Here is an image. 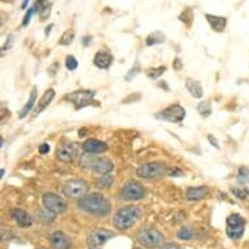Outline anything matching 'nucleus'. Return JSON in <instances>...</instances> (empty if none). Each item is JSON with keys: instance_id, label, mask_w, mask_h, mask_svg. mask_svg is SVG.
<instances>
[{"instance_id": "obj_18", "label": "nucleus", "mask_w": 249, "mask_h": 249, "mask_svg": "<svg viewBox=\"0 0 249 249\" xmlns=\"http://www.w3.org/2000/svg\"><path fill=\"white\" fill-rule=\"evenodd\" d=\"M12 218L17 222V225L20 227H30L33 225V218L29 215L28 213L22 209H15L12 210Z\"/></svg>"}, {"instance_id": "obj_39", "label": "nucleus", "mask_w": 249, "mask_h": 249, "mask_svg": "<svg viewBox=\"0 0 249 249\" xmlns=\"http://www.w3.org/2000/svg\"><path fill=\"white\" fill-rule=\"evenodd\" d=\"M160 249H180V247L175 243H168V244H164Z\"/></svg>"}, {"instance_id": "obj_6", "label": "nucleus", "mask_w": 249, "mask_h": 249, "mask_svg": "<svg viewBox=\"0 0 249 249\" xmlns=\"http://www.w3.org/2000/svg\"><path fill=\"white\" fill-rule=\"evenodd\" d=\"M122 197L127 201L142 200L146 197V189L143 188L142 184H140L136 180H129L124 184L122 189Z\"/></svg>"}, {"instance_id": "obj_28", "label": "nucleus", "mask_w": 249, "mask_h": 249, "mask_svg": "<svg viewBox=\"0 0 249 249\" xmlns=\"http://www.w3.org/2000/svg\"><path fill=\"white\" fill-rule=\"evenodd\" d=\"M197 110H198V112H200V115L202 118H208L209 115L212 114V106H210V103L209 102L198 103Z\"/></svg>"}, {"instance_id": "obj_1", "label": "nucleus", "mask_w": 249, "mask_h": 249, "mask_svg": "<svg viewBox=\"0 0 249 249\" xmlns=\"http://www.w3.org/2000/svg\"><path fill=\"white\" fill-rule=\"evenodd\" d=\"M77 206L84 212L97 216H105L111 212L110 201L99 193H91L80 198Z\"/></svg>"}, {"instance_id": "obj_25", "label": "nucleus", "mask_w": 249, "mask_h": 249, "mask_svg": "<svg viewBox=\"0 0 249 249\" xmlns=\"http://www.w3.org/2000/svg\"><path fill=\"white\" fill-rule=\"evenodd\" d=\"M74 36H76L74 30H72V29H70V30H66V32L63 33V36L60 37V39H59V45H61V46L71 45V43L74 41Z\"/></svg>"}, {"instance_id": "obj_35", "label": "nucleus", "mask_w": 249, "mask_h": 249, "mask_svg": "<svg viewBox=\"0 0 249 249\" xmlns=\"http://www.w3.org/2000/svg\"><path fill=\"white\" fill-rule=\"evenodd\" d=\"M167 175L175 178V176H183V171L179 170V168H168L167 170Z\"/></svg>"}, {"instance_id": "obj_30", "label": "nucleus", "mask_w": 249, "mask_h": 249, "mask_svg": "<svg viewBox=\"0 0 249 249\" xmlns=\"http://www.w3.org/2000/svg\"><path fill=\"white\" fill-rule=\"evenodd\" d=\"M178 237L181 240H191L193 237V231L189 227H184L178 232Z\"/></svg>"}, {"instance_id": "obj_15", "label": "nucleus", "mask_w": 249, "mask_h": 249, "mask_svg": "<svg viewBox=\"0 0 249 249\" xmlns=\"http://www.w3.org/2000/svg\"><path fill=\"white\" fill-rule=\"evenodd\" d=\"M210 189L206 185H200V187H189L187 191V200L188 201H200L204 200L209 196Z\"/></svg>"}, {"instance_id": "obj_31", "label": "nucleus", "mask_w": 249, "mask_h": 249, "mask_svg": "<svg viewBox=\"0 0 249 249\" xmlns=\"http://www.w3.org/2000/svg\"><path fill=\"white\" fill-rule=\"evenodd\" d=\"M66 67L68 71L77 70L78 63L77 60H76V57L72 56V55H68V56L66 57Z\"/></svg>"}, {"instance_id": "obj_36", "label": "nucleus", "mask_w": 249, "mask_h": 249, "mask_svg": "<svg viewBox=\"0 0 249 249\" xmlns=\"http://www.w3.org/2000/svg\"><path fill=\"white\" fill-rule=\"evenodd\" d=\"M232 192L236 195L239 198H241V200H244L245 197H247V191H240V189H232Z\"/></svg>"}, {"instance_id": "obj_32", "label": "nucleus", "mask_w": 249, "mask_h": 249, "mask_svg": "<svg viewBox=\"0 0 249 249\" xmlns=\"http://www.w3.org/2000/svg\"><path fill=\"white\" fill-rule=\"evenodd\" d=\"M36 11H37V8H36V7L29 8V11L26 12V15H25V17H24V21H22V26H28L29 22H30V20H32V17H33V15L36 13Z\"/></svg>"}, {"instance_id": "obj_33", "label": "nucleus", "mask_w": 249, "mask_h": 249, "mask_svg": "<svg viewBox=\"0 0 249 249\" xmlns=\"http://www.w3.org/2000/svg\"><path fill=\"white\" fill-rule=\"evenodd\" d=\"M50 15H51V5L47 4L46 7H43V8L39 11V17H41L42 21H46L47 18L50 17Z\"/></svg>"}, {"instance_id": "obj_21", "label": "nucleus", "mask_w": 249, "mask_h": 249, "mask_svg": "<svg viewBox=\"0 0 249 249\" xmlns=\"http://www.w3.org/2000/svg\"><path fill=\"white\" fill-rule=\"evenodd\" d=\"M53 97H55V90H53V89L46 90V93L43 94V97L41 98L39 103H38L37 108L34 110V116H37V115L41 114L42 111L45 110L46 107L49 106L50 103H51V101L53 99Z\"/></svg>"}, {"instance_id": "obj_23", "label": "nucleus", "mask_w": 249, "mask_h": 249, "mask_svg": "<svg viewBox=\"0 0 249 249\" xmlns=\"http://www.w3.org/2000/svg\"><path fill=\"white\" fill-rule=\"evenodd\" d=\"M166 41V36H164L162 32H154V33L149 34L146 37V45L147 46H154L160 45V43H163Z\"/></svg>"}, {"instance_id": "obj_4", "label": "nucleus", "mask_w": 249, "mask_h": 249, "mask_svg": "<svg viewBox=\"0 0 249 249\" xmlns=\"http://www.w3.org/2000/svg\"><path fill=\"white\" fill-rule=\"evenodd\" d=\"M168 168L166 167V164L160 163V162H150V163L141 164L137 168V176L142 178V179H155L160 176L167 174Z\"/></svg>"}, {"instance_id": "obj_5", "label": "nucleus", "mask_w": 249, "mask_h": 249, "mask_svg": "<svg viewBox=\"0 0 249 249\" xmlns=\"http://www.w3.org/2000/svg\"><path fill=\"white\" fill-rule=\"evenodd\" d=\"M245 230L244 218L237 214H232L227 218L226 221V233L230 239L232 240H239Z\"/></svg>"}, {"instance_id": "obj_10", "label": "nucleus", "mask_w": 249, "mask_h": 249, "mask_svg": "<svg viewBox=\"0 0 249 249\" xmlns=\"http://www.w3.org/2000/svg\"><path fill=\"white\" fill-rule=\"evenodd\" d=\"M185 118V110L180 105H171L167 108H164L163 111H160L157 114V119L160 120H164V122L171 123H180L183 122Z\"/></svg>"}, {"instance_id": "obj_41", "label": "nucleus", "mask_w": 249, "mask_h": 249, "mask_svg": "<svg viewBox=\"0 0 249 249\" xmlns=\"http://www.w3.org/2000/svg\"><path fill=\"white\" fill-rule=\"evenodd\" d=\"M181 67H183L181 60H180V59H175V60H174V68H175L176 71H180L181 70Z\"/></svg>"}, {"instance_id": "obj_12", "label": "nucleus", "mask_w": 249, "mask_h": 249, "mask_svg": "<svg viewBox=\"0 0 249 249\" xmlns=\"http://www.w3.org/2000/svg\"><path fill=\"white\" fill-rule=\"evenodd\" d=\"M76 153H77L76 145L72 142H66L61 143L60 146L57 147L56 157L57 160H61V162H72Z\"/></svg>"}, {"instance_id": "obj_19", "label": "nucleus", "mask_w": 249, "mask_h": 249, "mask_svg": "<svg viewBox=\"0 0 249 249\" xmlns=\"http://www.w3.org/2000/svg\"><path fill=\"white\" fill-rule=\"evenodd\" d=\"M112 60H114L112 55L108 53H105V51H99V53H95L94 56V64L101 70H108L111 64H112Z\"/></svg>"}, {"instance_id": "obj_3", "label": "nucleus", "mask_w": 249, "mask_h": 249, "mask_svg": "<svg viewBox=\"0 0 249 249\" xmlns=\"http://www.w3.org/2000/svg\"><path fill=\"white\" fill-rule=\"evenodd\" d=\"M137 241L146 248H157V247L163 244L164 236L158 230L146 229L140 231L139 235H137Z\"/></svg>"}, {"instance_id": "obj_16", "label": "nucleus", "mask_w": 249, "mask_h": 249, "mask_svg": "<svg viewBox=\"0 0 249 249\" xmlns=\"http://www.w3.org/2000/svg\"><path fill=\"white\" fill-rule=\"evenodd\" d=\"M84 150L85 153H90V154H99V153H105L107 150V145L99 140L89 139L84 142Z\"/></svg>"}, {"instance_id": "obj_34", "label": "nucleus", "mask_w": 249, "mask_h": 249, "mask_svg": "<svg viewBox=\"0 0 249 249\" xmlns=\"http://www.w3.org/2000/svg\"><path fill=\"white\" fill-rule=\"evenodd\" d=\"M139 72H140V66H139V63H136V66L133 67L131 71H129V73H128L127 77H125L127 78V81H131L132 77H135L136 74L139 73Z\"/></svg>"}, {"instance_id": "obj_45", "label": "nucleus", "mask_w": 249, "mask_h": 249, "mask_svg": "<svg viewBox=\"0 0 249 249\" xmlns=\"http://www.w3.org/2000/svg\"><path fill=\"white\" fill-rule=\"evenodd\" d=\"M51 29H53V25H49V26H47V28H46V36H49V33L50 32H51Z\"/></svg>"}, {"instance_id": "obj_43", "label": "nucleus", "mask_w": 249, "mask_h": 249, "mask_svg": "<svg viewBox=\"0 0 249 249\" xmlns=\"http://www.w3.org/2000/svg\"><path fill=\"white\" fill-rule=\"evenodd\" d=\"M158 85L162 88V89H166V90H170V88L167 86V84H166V81H160L158 82Z\"/></svg>"}, {"instance_id": "obj_37", "label": "nucleus", "mask_w": 249, "mask_h": 249, "mask_svg": "<svg viewBox=\"0 0 249 249\" xmlns=\"http://www.w3.org/2000/svg\"><path fill=\"white\" fill-rule=\"evenodd\" d=\"M208 140H209V142L212 143L213 146L216 147V149H219V143H218V140H216L215 137H214V136L209 135L208 136Z\"/></svg>"}, {"instance_id": "obj_17", "label": "nucleus", "mask_w": 249, "mask_h": 249, "mask_svg": "<svg viewBox=\"0 0 249 249\" xmlns=\"http://www.w3.org/2000/svg\"><path fill=\"white\" fill-rule=\"evenodd\" d=\"M205 18L208 20L209 25L212 26V29L214 32H218V33H222L223 30L227 26V18L222 16H215V15H210V13H206L205 15Z\"/></svg>"}, {"instance_id": "obj_22", "label": "nucleus", "mask_w": 249, "mask_h": 249, "mask_svg": "<svg viewBox=\"0 0 249 249\" xmlns=\"http://www.w3.org/2000/svg\"><path fill=\"white\" fill-rule=\"evenodd\" d=\"M36 101H37V88H33V89H32V93H30V98H29V101L26 102V105H25L24 108H22L20 112L21 119H24L25 116H26V115H28L30 111H32V108H33Z\"/></svg>"}, {"instance_id": "obj_27", "label": "nucleus", "mask_w": 249, "mask_h": 249, "mask_svg": "<svg viewBox=\"0 0 249 249\" xmlns=\"http://www.w3.org/2000/svg\"><path fill=\"white\" fill-rule=\"evenodd\" d=\"M166 71V67H158V68H149L146 70V76L151 80H155V78H158L160 76L163 74V72Z\"/></svg>"}, {"instance_id": "obj_38", "label": "nucleus", "mask_w": 249, "mask_h": 249, "mask_svg": "<svg viewBox=\"0 0 249 249\" xmlns=\"http://www.w3.org/2000/svg\"><path fill=\"white\" fill-rule=\"evenodd\" d=\"M49 151H50L49 143H42V145H39V153H41V154H47Z\"/></svg>"}, {"instance_id": "obj_11", "label": "nucleus", "mask_w": 249, "mask_h": 249, "mask_svg": "<svg viewBox=\"0 0 249 249\" xmlns=\"http://www.w3.org/2000/svg\"><path fill=\"white\" fill-rule=\"evenodd\" d=\"M115 233L110 230L106 229H97L90 233L88 237V247L89 249H95L103 245L106 241H108L111 237H114Z\"/></svg>"}, {"instance_id": "obj_40", "label": "nucleus", "mask_w": 249, "mask_h": 249, "mask_svg": "<svg viewBox=\"0 0 249 249\" xmlns=\"http://www.w3.org/2000/svg\"><path fill=\"white\" fill-rule=\"evenodd\" d=\"M47 4H49V3H47V0H37L36 8H38V7H39V9H38V11H41V9L43 8V7H46Z\"/></svg>"}, {"instance_id": "obj_44", "label": "nucleus", "mask_w": 249, "mask_h": 249, "mask_svg": "<svg viewBox=\"0 0 249 249\" xmlns=\"http://www.w3.org/2000/svg\"><path fill=\"white\" fill-rule=\"evenodd\" d=\"M29 1H30V0H24V1H22V5H21V8H22V9L26 8V7H28V4H29Z\"/></svg>"}, {"instance_id": "obj_9", "label": "nucleus", "mask_w": 249, "mask_h": 249, "mask_svg": "<svg viewBox=\"0 0 249 249\" xmlns=\"http://www.w3.org/2000/svg\"><path fill=\"white\" fill-rule=\"evenodd\" d=\"M95 97V91L93 90H78V91H73L66 97V99L71 101L73 103L76 108H82V107L90 106L93 102V98Z\"/></svg>"}, {"instance_id": "obj_26", "label": "nucleus", "mask_w": 249, "mask_h": 249, "mask_svg": "<svg viewBox=\"0 0 249 249\" xmlns=\"http://www.w3.org/2000/svg\"><path fill=\"white\" fill-rule=\"evenodd\" d=\"M38 216H42V218H39L38 221H41L42 223H51V222L53 221V218H55V214L51 212H49L47 209H45V210H41V212L37 213Z\"/></svg>"}, {"instance_id": "obj_29", "label": "nucleus", "mask_w": 249, "mask_h": 249, "mask_svg": "<svg viewBox=\"0 0 249 249\" xmlns=\"http://www.w3.org/2000/svg\"><path fill=\"white\" fill-rule=\"evenodd\" d=\"M237 181L241 184L249 183V170L247 167H240L237 172Z\"/></svg>"}, {"instance_id": "obj_14", "label": "nucleus", "mask_w": 249, "mask_h": 249, "mask_svg": "<svg viewBox=\"0 0 249 249\" xmlns=\"http://www.w3.org/2000/svg\"><path fill=\"white\" fill-rule=\"evenodd\" d=\"M51 244L53 249H70L71 248V239L67 236L66 233L61 231H56L50 236Z\"/></svg>"}, {"instance_id": "obj_24", "label": "nucleus", "mask_w": 249, "mask_h": 249, "mask_svg": "<svg viewBox=\"0 0 249 249\" xmlns=\"http://www.w3.org/2000/svg\"><path fill=\"white\" fill-rule=\"evenodd\" d=\"M112 183H114V176L107 174V175H102L101 178H98L97 181H95V185L99 189H107L110 188Z\"/></svg>"}, {"instance_id": "obj_13", "label": "nucleus", "mask_w": 249, "mask_h": 249, "mask_svg": "<svg viewBox=\"0 0 249 249\" xmlns=\"http://www.w3.org/2000/svg\"><path fill=\"white\" fill-rule=\"evenodd\" d=\"M90 168L94 172H97V174H99V175H107V174H110L112 171L114 163L108 158H105V157L103 158H95L94 157Z\"/></svg>"}, {"instance_id": "obj_2", "label": "nucleus", "mask_w": 249, "mask_h": 249, "mask_svg": "<svg viewBox=\"0 0 249 249\" xmlns=\"http://www.w3.org/2000/svg\"><path fill=\"white\" fill-rule=\"evenodd\" d=\"M141 215V210L137 206H124L114 216V226L118 230H128L135 225Z\"/></svg>"}, {"instance_id": "obj_7", "label": "nucleus", "mask_w": 249, "mask_h": 249, "mask_svg": "<svg viewBox=\"0 0 249 249\" xmlns=\"http://www.w3.org/2000/svg\"><path fill=\"white\" fill-rule=\"evenodd\" d=\"M42 202L45 209L49 212L56 214H63L67 210V202L63 197L57 196L55 193H45L42 197Z\"/></svg>"}, {"instance_id": "obj_20", "label": "nucleus", "mask_w": 249, "mask_h": 249, "mask_svg": "<svg viewBox=\"0 0 249 249\" xmlns=\"http://www.w3.org/2000/svg\"><path fill=\"white\" fill-rule=\"evenodd\" d=\"M185 86H187V90H188L191 95H192L193 98H202V95H204V89H202V86L198 81L196 80H192V78H188L187 81H185Z\"/></svg>"}, {"instance_id": "obj_42", "label": "nucleus", "mask_w": 249, "mask_h": 249, "mask_svg": "<svg viewBox=\"0 0 249 249\" xmlns=\"http://www.w3.org/2000/svg\"><path fill=\"white\" fill-rule=\"evenodd\" d=\"M91 39H93V38L90 37V36H85V37L82 38V43H84V46H89V43Z\"/></svg>"}, {"instance_id": "obj_8", "label": "nucleus", "mask_w": 249, "mask_h": 249, "mask_svg": "<svg viewBox=\"0 0 249 249\" xmlns=\"http://www.w3.org/2000/svg\"><path fill=\"white\" fill-rule=\"evenodd\" d=\"M88 191H89V185L85 180L81 179L70 180L64 187V193L67 196L72 197V198H78V200L85 197Z\"/></svg>"}]
</instances>
